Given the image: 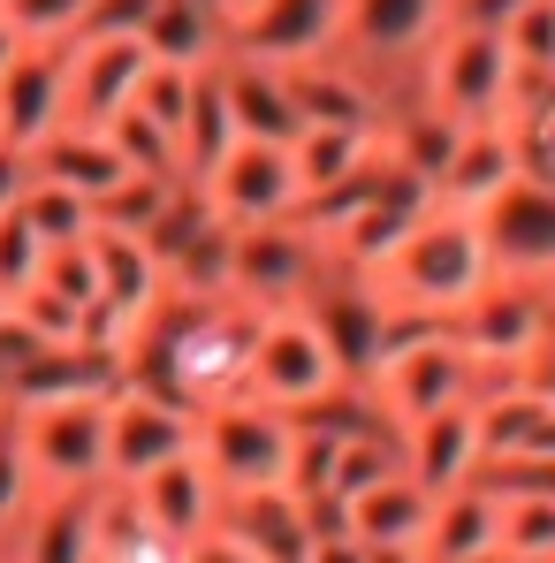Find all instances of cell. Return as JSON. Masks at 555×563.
I'll return each instance as SVG.
<instances>
[{"label":"cell","instance_id":"6da1fadb","mask_svg":"<svg viewBox=\"0 0 555 563\" xmlns=\"http://www.w3.org/2000/svg\"><path fill=\"white\" fill-rule=\"evenodd\" d=\"M252 335H259V312L244 297H176L168 289L137 320V335L122 351V380L160 388L206 419L213 404L252 396Z\"/></svg>","mask_w":555,"mask_h":563},{"label":"cell","instance_id":"7a4b0ae2","mask_svg":"<svg viewBox=\"0 0 555 563\" xmlns=\"http://www.w3.org/2000/svg\"><path fill=\"white\" fill-rule=\"evenodd\" d=\"M366 282H373V297H380L388 312H403V320H457L464 305L495 282V252H487L479 213L434 198V206L419 213V229H411Z\"/></svg>","mask_w":555,"mask_h":563},{"label":"cell","instance_id":"3957f363","mask_svg":"<svg viewBox=\"0 0 555 563\" xmlns=\"http://www.w3.org/2000/svg\"><path fill=\"white\" fill-rule=\"evenodd\" d=\"M411 99H426L434 114L449 122H502L510 99H518V69H510V46L502 31H479V23H442V38L411 62Z\"/></svg>","mask_w":555,"mask_h":563},{"label":"cell","instance_id":"277c9868","mask_svg":"<svg viewBox=\"0 0 555 563\" xmlns=\"http://www.w3.org/2000/svg\"><path fill=\"white\" fill-rule=\"evenodd\" d=\"M449 335L464 343L471 374L479 380H510V374H533L555 343V297L548 282H518V275H495L457 320Z\"/></svg>","mask_w":555,"mask_h":563},{"label":"cell","instance_id":"5b68a950","mask_svg":"<svg viewBox=\"0 0 555 563\" xmlns=\"http://www.w3.org/2000/svg\"><path fill=\"white\" fill-rule=\"evenodd\" d=\"M335 388H351V374L335 366L320 320L304 305H281V312H259V335H252V396L275 404L289 419H304L312 404H328Z\"/></svg>","mask_w":555,"mask_h":563},{"label":"cell","instance_id":"8992f818","mask_svg":"<svg viewBox=\"0 0 555 563\" xmlns=\"http://www.w3.org/2000/svg\"><path fill=\"white\" fill-rule=\"evenodd\" d=\"M198 457L221 479V495H252V487H289V457H297V419L259 404V396H236V404H213L198 419Z\"/></svg>","mask_w":555,"mask_h":563},{"label":"cell","instance_id":"52a82bcc","mask_svg":"<svg viewBox=\"0 0 555 563\" xmlns=\"http://www.w3.org/2000/svg\"><path fill=\"white\" fill-rule=\"evenodd\" d=\"M198 450V411L160 396V388H137L122 380L107 396V487H137L145 472L176 465Z\"/></svg>","mask_w":555,"mask_h":563},{"label":"cell","instance_id":"ba28073f","mask_svg":"<svg viewBox=\"0 0 555 563\" xmlns=\"http://www.w3.org/2000/svg\"><path fill=\"white\" fill-rule=\"evenodd\" d=\"M8 419L23 434L38 495L46 487H107V396L38 404V411H8Z\"/></svg>","mask_w":555,"mask_h":563},{"label":"cell","instance_id":"9c48e42d","mask_svg":"<svg viewBox=\"0 0 555 563\" xmlns=\"http://www.w3.org/2000/svg\"><path fill=\"white\" fill-rule=\"evenodd\" d=\"M328 267H335V260H328V244H320L297 213L259 221V229H236V297H244L252 312L304 305V297L320 289Z\"/></svg>","mask_w":555,"mask_h":563},{"label":"cell","instance_id":"30bf717a","mask_svg":"<svg viewBox=\"0 0 555 563\" xmlns=\"http://www.w3.org/2000/svg\"><path fill=\"white\" fill-rule=\"evenodd\" d=\"M442 23H449V0H343V54L403 92L411 62L442 38Z\"/></svg>","mask_w":555,"mask_h":563},{"label":"cell","instance_id":"8fae6325","mask_svg":"<svg viewBox=\"0 0 555 563\" xmlns=\"http://www.w3.org/2000/svg\"><path fill=\"white\" fill-rule=\"evenodd\" d=\"M335 46H343V0H259L229 23V54H252L275 69H304Z\"/></svg>","mask_w":555,"mask_h":563},{"label":"cell","instance_id":"7c38bea8","mask_svg":"<svg viewBox=\"0 0 555 563\" xmlns=\"http://www.w3.org/2000/svg\"><path fill=\"white\" fill-rule=\"evenodd\" d=\"M479 229H487L495 275L555 282V184H548V176L525 168L495 206H479Z\"/></svg>","mask_w":555,"mask_h":563},{"label":"cell","instance_id":"4fadbf2b","mask_svg":"<svg viewBox=\"0 0 555 563\" xmlns=\"http://www.w3.org/2000/svg\"><path fill=\"white\" fill-rule=\"evenodd\" d=\"M145 38L114 31V38H69V85H62V122L69 130H107L145 77Z\"/></svg>","mask_w":555,"mask_h":563},{"label":"cell","instance_id":"5bb4252c","mask_svg":"<svg viewBox=\"0 0 555 563\" xmlns=\"http://www.w3.org/2000/svg\"><path fill=\"white\" fill-rule=\"evenodd\" d=\"M206 198L229 229H259V221H281L297 213V168H289V145H259V137H236V153L206 176Z\"/></svg>","mask_w":555,"mask_h":563},{"label":"cell","instance_id":"9a60e30c","mask_svg":"<svg viewBox=\"0 0 555 563\" xmlns=\"http://www.w3.org/2000/svg\"><path fill=\"white\" fill-rule=\"evenodd\" d=\"M289 92H297L304 130H380L396 85H380L366 62H351V54L335 46V54H320V62L289 69Z\"/></svg>","mask_w":555,"mask_h":563},{"label":"cell","instance_id":"2e32d148","mask_svg":"<svg viewBox=\"0 0 555 563\" xmlns=\"http://www.w3.org/2000/svg\"><path fill=\"white\" fill-rule=\"evenodd\" d=\"M62 85H69V46H15L0 62V137L31 153L46 130H62Z\"/></svg>","mask_w":555,"mask_h":563},{"label":"cell","instance_id":"e0dca14e","mask_svg":"<svg viewBox=\"0 0 555 563\" xmlns=\"http://www.w3.org/2000/svg\"><path fill=\"white\" fill-rule=\"evenodd\" d=\"M518 176H525V145H518V130H510V122H464L457 145H449V168L434 176V198H442V206H464V213H479V206H495Z\"/></svg>","mask_w":555,"mask_h":563},{"label":"cell","instance_id":"ac0fdd59","mask_svg":"<svg viewBox=\"0 0 555 563\" xmlns=\"http://www.w3.org/2000/svg\"><path fill=\"white\" fill-rule=\"evenodd\" d=\"M122 388V358L92 351V343H38L31 366L8 380L0 411H38V404H77V396H114Z\"/></svg>","mask_w":555,"mask_h":563},{"label":"cell","instance_id":"d6986e66","mask_svg":"<svg viewBox=\"0 0 555 563\" xmlns=\"http://www.w3.org/2000/svg\"><path fill=\"white\" fill-rule=\"evenodd\" d=\"M99 541V487H46L23 526L8 533L15 563H92Z\"/></svg>","mask_w":555,"mask_h":563},{"label":"cell","instance_id":"ffe728a7","mask_svg":"<svg viewBox=\"0 0 555 563\" xmlns=\"http://www.w3.org/2000/svg\"><path fill=\"white\" fill-rule=\"evenodd\" d=\"M403 465H411V479H426L434 495H449V487H464V479H479V472H487L479 404L464 396V404H449V411H434V419L403 427Z\"/></svg>","mask_w":555,"mask_h":563},{"label":"cell","instance_id":"44dd1931","mask_svg":"<svg viewBox=\"0 0 555 563\" xmlns=\"http://www.w3.org/2000/svg\"><path fill=\"white\" fill-rule=\"evenodd\" d=\"M160 533H176V541H198V533H213L221 526V479L206 472V457L190 450V457H176V465H160V472H145L137 487H122Z\"/></svg>","mask_w":555,"mask_h":563},{"label":"cell","instance_id":"7402d4cb","mask_svg":"<svg viewBox=\"0 0 555 563\" xmlns=\"http://www.w3.org/2000/svg\"><path fill=\"white\" fill-rule=\"evenodd\" d=\"M343 526L366 541V549H396V541H419L426 549V526H434V487L411 479V465L380 472L373 487L343 495Z\"/></svg>","mask_w":555,"mask_h":563},{"label":"cell","instance_id":"603a6c76","mask_svg":"<svg viewBox=\"0 0 555 563\" xmlns=\"http://www.w3.org/2000/svg\"><path fill=\"white\" fill-rule=\"evenodd\" d=\"M221 92L236 114V137H259V145H289L304 130L297 92H289V69L275 62H252V54H221Z\"/></svg>","mask_w":555,"mask_h":563},{"label":"cell","instance_id":"cb8c5ba5","mask_svg":"<svg viewBox=\"0 0 555 563\" xmlns=\"http://www.w3.org/2000/svg\"><path fill=\"white\" fill-rule=\"evenodd\" d=\"M221 533H236L259 563H304L312 556V518H304V495H289V487L229 495L221 503Z\"/></svg>","mask_w":555,"mask_h":563},{"label":"cell","instance_id":"d4e9b609","mask_svg":"<svg viewBox=\"0 0 555 563\" xmlns=\"http://www.w3.org/2000/svg\"><path fill=\"white\" fill-rule=\"evenodd\" d=\"M92 267H99V305L137 335V320L168 297V267L145 252V236H122V229H92Z\"/></svg>","mask_w":555,"mask_h":563},{"label":"cell","instance_id":"484cf974","mask_svg":"<svg viewBox=\"0 0 555 563\" xmlns=\"http://www.w3.org/2000/svg\"><path fill=\"white\" fill-rule=\"evenodd\" d=\"M495 541H502V487L487 472L434 495V526H426V556L434 563H464L479 549H495Z\"/></svg>","mask_w":555,"mask_h":563},{"label":"cell","instance_id":"4316f807","mask_svg":"<svg viewBox=\"0 0 555 563\" xmlns=\"http://www.w3.org/2000/svg\"><path fill=\"white\" fill-rule=\"evenodd\" d=\"M145 54L153 62H176V69H213L229 54V15L213 0H153L145 15Z\"/></svg>","mask_w":555,"mask_h":563},{"label":"cell","instance_id":"83f0119b","mask_svg":"<svg viewBox=\"0 0 555 563\" xmlns=\"http://www.w3.org/2000/svg\"><path fill=\"white\" fill-rule=\"evenodd\" d=\"M31 176L38 184H69V190H85V198H99V190L114 184V176H130L122 168V153H114V137L107 130H46L38 145H31Z\"/></svg>","mask_w":555,"mask_h":563},{"label":"cell","instance_id":"f1b7e54d","mask_svg":"<svg viewBox=\"0 0 555 563\" xmlns=\"http://www.w3.org/2000/svg\"><path fill=\"white\" fill-rule=\"evenodd\" d=\"M380 161V130H297L289 137V168H297V190L320 198V190L351 184ZM297 198V206H304Z\"/></svg>","mask_w":555,"mask_h":563},{"label":"cell","instance_id":"f546056e","mask_svg":"<svg viewBox=\"0 0 555 563\" xmlns=\"http://www.w3.org/2000/svg\"><path fill=\"white\" fill-rule=\"evenodd\" d=\"M176 153H184V176H198V184L236 153V114H229V92H221V62H213V69H198V85H190Z\"/></svg>","mask_w":555,"mask_h":563},{"label":"cell","instance_id":"4dcf8cb0","mask_svg":"<svg viewBox=\"0 0 555 563\" xmlns=\"http://www.w3.org/2000/svg\"><path fill=\"white\" fill-rule=\"evenodd\" d=\"M190 541L160 533L122 487H99V541H92V563H184Z\"/></svg>","mask_w":555,"mask_h":563},{"label":"cell","instance_id":"1f68e13d","mask_svg":"<svg viewBox=\"0 0 555 563\" xmlns=\"http://www.w3.org/2000/svg\"><path fill=\"white\" fill-rule=\"evenodd\" d=\"M168 289L176 297H236V229L221 213L168 260Z\"/></svg>","mask_w":555,"mask_h":563},{"label":"cell","instance_id":"d6a6232c","mask_svg":"<svg viewBox=\"0 0 555 563\" xmlns=\"http://www.w3.org/2000/svg\"><path fill=\"white\" fill-rule=\"evenodd\" d=\"M23 221H31V236L46 244V252H62V244H85L92 236V198L85 190H69V184H23Z\"/></svg>","mask_w":555,"mask_h":563},{"label":"cell","instance_id":"836d02e7","mask_svg":"<svg viewBox=\"0 0 555 563\" xmlns=\"http://www.w3.org/2000/svg\"><path fill=\"white\" fill-rule=\"evenodd\" d=\"M168 190H176V176H145V168L114 176V184L92 198V229H122V236H145Z\"/></svg>","mask_w":555,"mask_h":563},{"label":"cell","instance_id":"e575fe53","mask_svg":"<svg viewBox=\"0 0 555 563\" xmlns=\"http://www.w3.org/2000/svg\"><path fill=\"white\" fill-rule=\"evenodd\" d=\"M502 549L525 563L555 556V495L548 487H502Z\"/></svg>","mask_w":555,"mask_h":563},{"label":"cell","instance_id":"d590c367","mask_svg":"<svg viewBox=\"0 0 555 563\" xmlns=\"http://www.w3.org/2000/svg\"><path fill=\"white\" fill-rule=\"evenodd\" d=\"M502 46H510V69L525 85H555V0H525L502 23Z\"/></svg>","mask_w":555,"mask_h":563},{"label":"cell","instance_id":"8d00e7d4","mask_svg":"<svg viewBox=\"0 0 555 563\" xmlns=\"http://www.w3.org/2000/svg\"><path fill=\"white\" fill-rule=\"evenodd\" d=\"M107 137H114V153H122V168H145V176H184V153H176V137L130 99L114 122H107Z\"/></svg>","mask_w":555,"mask_h":563},{"label":"cell","instance_id":"74e56055","mask_svg":"<svg viewBox=\"0 0 555 563\" xmlns=\"http://www.w3.org/2000/svg\"><path fill=\"white\" fill-rule=\"evenodd\" d=\"M85 8L92 0H0V23L23 38V46H69L85 31Z\"/></svg>","mask_w":555,"mask_h":563},{"label":"cell","instance_id":"f35d334b","mask_svg":"<svg viewBox=\"0 0 555 563\" xmlns=\"http://www.w3.org/2000/svg\"><path fill=\"white\" fill-rule=\"evenodd\" d=\"M38 503V479H31V457H23V434H15V419L0 411V541L23 526V510Z\"/></svg>","mask_w":555,"mask_h":563},{"label":"cell","instance_id":"ab89813d","mask_svg":"<svg viewBox=\"0 0 555 563\" xmlns=\"http://www.w3.org/2000/svg\"><path fill=\"white\" fill-rule=\"evenodd\" d=\"M190 85H198V69H176V62H145V77H137V107L176 137L184 130V107H190Z\"/></svg>","mask_w":555,"mask_h":563},{"label":"cell","instance_id":"60d3db41","mask_svg":"<svg viewBox=\"0 0 555 563\" xmlns=\"http://www.w3.org/2000/svg\"><path fill=\"white\" fill-rule=\"evenodd\" d=\"M38 260H46V244L31 236L23 206H8V213H0V289H8V305H15V289L38 282Z\"/></svg>","mask_w":555,"mask_h":563},{"label":"cell","instance_id":"b9f144b4","mask_svg":"<svg viewBox=\"0 0 555 563\" xmlns=\"http://www.w3.org/2000/svg\"><path fill=\"white\" fill-rule=\"evenodd\" d=\"M38 289L69 297V305H99V267H92V236L85 244H62L38 260Z\"/></svg>","mask_w":555,"mask_h":563},{"label":"cell","instance_id":"7bdbcfd3","mask_svg":"<svg viewBox=\"0 0 555 563\" xmlns=\"http://www.w3.org/2000/svg\"><path fill=\"white\" fill-rule=\"evenodd\" d=\"M145 15H153V0H92L77 38H114V31H130V38H137V31H145Z\"/></svg>","mask_w":555,"mask_h":563},{"label":"cell","instance_id":"ee69618b","mask_svg":"<svg viewBox=\"0 0 555 563\" xmlns=\"http://www.w3.org/2000/svg\"><path fill=\"white\" fill-rule=\"evenodd\" d=\"M184 563H259V556H252L236 533H221V526H213V533H198V541L184 549Z\"/></svg>","mask_w":555,"mask_h":563},{"label":"cell","instance_id":"f6af8a7d","mask_svg":"<svg viewBox=\"0 0 555 563\" xmlns=\"http://www.w3.org/2000/svg\"><path fill=\"white\" fill-rule=\"evenodd\" d=\"M525 0H449V23H479V31H502Z\"/></svg>","mask_w":555,"mask_h":563},{"label":"cell","instance_id":"bcb514c9","mask_svg":"<svg viewBox=\"0 0 555 563\" xmlns=\"http://www.w3.org/2000/svg\"><path fill=\"white\" fill-rule=\"evenodd\" d=\"M23 184H31V153H23V145H8V137H0V213H8V206H15V198H23Z\"/></svg>","mask_w":555,"mask_h":563},{"label":"cell","instance_id":"7dc6e473","mask_svg":"<svg viewBox=\"0 0 555 563\" xmlns=\"http://www.w3.org/2000/svg\"><path fill=\"white\" fill-rule=\"evenodd\" d=\"M304 563H373V549L358 541V533H320V541H312V556H304Z\"/></svg>","mask_w":555,"mask_h":563},{"label":"cell","instance_id":"c3c4849f","mask_svg":"<svg viewBox=\"0 0 555 563\" xmlns=\"http://www.w3.org/2000/svg\"><path fill=\"white\" fill-rule=\"evenodd\" d=\"M373 563H434L419 541H396V549H373Z\"/></svg>","mask_w":555,"mask_h":563},{"label":"cell","instance_id":"681fc988","mask_svg":"<svg viewBox=\"0 0 555 563\" xmlns=\"http://www.w3.org/2000/svg\"><path fill=\"white\" fill-rule=\"evenodd\" d=\"M464 563H525V556H510V549L495 541V549H479V556H464Z\"/></svg>","mask_w":555,"mask_h":563},{"label":"cell","instance_id":"f907efd6","mask_svg":"<svg viewBox=\"0 0 555 563\" xmlns=\"http://www.w3.org/2000/svg\"><path fill=\"white\" fill-rule=\"evenodd\" d=\"M213 8H221V15L236 23V15H244V8H259V0H213Z\"/></svg>","mask_w":555,"mask_h":563},{"label":"cell","instance_id":"816d5d0a","mask_svg":"<svg viewBox=\"0 0 555 563\" xmlns=\"http://www.w3.org/2000/svg\"><path fill=\"white\" fill-rule=\"evenodd\" d=\"M15 46H23V38H15V31H8V23H0V62H8V54H15Z\"/></svg>","mask_w":555,"mask_h":563},{"label":"cell","instance_id":"f5cc1de1","mask_svg":"<svg viewBox=\"0 0 555 563\" xmlns=\"http://www.w3.org/2000/svg\"><path fill=\"white\" fill-rule=\"evenodd\" d=\"M0 563H15V549H8V541H0Z\"/></svg>","mask_w":555,"mask_h":563},{"label":"cell","instance_id":"db71d44e","mask_svg":"<svg viewBox=\"0 0 555 563\" xmlns=\"http://www.w3.org/2000/svg\"><path fill=\"white\" fill-rule=\"evenodd\" d=\"M0 320H8V289H0Z\"/></svg>","mask_w":555,"mask_h":563},{"label":"cell","instance_id":"11a10c76","mask_svg":"<svg viewBox=\"0 0 555 563\" xmlns=\"http://www.w3.org/2000/svg\"><path fill=\"white\" fill-rule=\"evenodd\" d=\"M548 297H555V282H548Z\"/></svg>","mask_w":555,"mask_h":563},{"label":"cell","instance_id":"9f6ffc18","mask_svg":"<svg viewBox=\"0 0 555 563\" xmlns=\"http://www.w3.org/2000/svg\"><path fill=\"white\" fill-rule=\"evenodd\" d=\"M548 184H555V168H548Z\"/></svg>","mask_w":555,"mask_h":563},{"label":"cell","instance_id":"6f0895ef","mask_svg":"<svg viewBox=\"0 0 555 563\" xmlns=\"http://www.w3.org/2000/svg\"><path fill=\"white\" fill-rule=\"evenodd\" d=\"M548 563H555V556H548Z\"/></svg>","mask_w":555,"mask_h":563}]
</instances>
